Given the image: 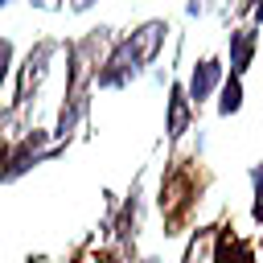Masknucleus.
<instances>
[{"instance_id": "1", "label": "nucleus", "mask_w": 263, "mask_h": 263, "mask_svg": "<svg viewBox=\"0 0 263 263\" xmlns=\"http://www.w3.org/2000/svg\"><path fill=\"white\" fill-rule=\"evenodd\" d=\"M164 37H168V21L164 16H148L132 33L115 37V45L107 49V58L95 70V90H123L136 78H144L148 66L156 62V53L164 49Z\"/></svg>"}, {"instance_id": "2", "label": "nucleus", "mask_w": 263, "mask_h": 263, "mask_svg": "<svg viewBox=\"0 0 263 263\" xmlns=\"http://www.w3.org/2000/svg\"><path fill=\"white\" fill-rule=\"evenodd\" d=\"M210 185V173L201 168L197 156H173L164 177H160V193H156V205H160V218H164V234H181L193 214H197V201H201V189Z\"/></svg>"}, {"instance_id": "3", "label": "nucleus", "mask_w": 263, "mask_h": 263, "mask_svg": "<svg viewBox=\"0 0 263 263\" xmlns=\"http://www.w3.org/2000/svg\"><path fill=\"white\" fill-rule=\"evenodd\" d=\"M62 53V41L58 37H37L29 49H25V58L16 62V86H12V111L16 115H25L33 103H37V95H41V86H45V78H49V70H53V58Z\"/></svg>"}, {"instance_id": "4", "label": "nucleus", "mask_w": 263, "mask_h": 263, "mask_svg": "<svg viewBox=\"0 0 263 263\" xmlns=\"http://www.w3.org/2000/svg\"><path fill=\"white\" fill-rule=\"evenodd\" d=\"M66 148H70V144H53L45 127H25V132L12 136V144H8V156H4V164H0V185H16V181L29 177L33 168L66 156Z\"/></svg>"}, {"instance_id": "5", "label": "nucleus", "mask_w": 263, "mask_h": 263, "mask_svg": "<svg viewBox=\"0 0 263 263\" xmlns=\"http://www.w3.org/2000/svg\"><path fill=\"white\" fill-rule=\"evenodd\" d=\"M140 210H144V193H140V181H132V189H127V197H123V205H119V214H115V226H111V234H115V242H119V255H136V234H140Z\"/></svg>"}, {"instance_id": "6", "label": "nucleus", "mask_w": 263, "mask_h": 263, "mask_svg": "<svg viewBox=\"0 0 263 263\" xmlns=\"http://www.w3.org/2000/svg\"><path fill=\"white\" fill-rule=\"evenodd\" d=\"M222 78H226V66H222V58H218V53L197 58V62H193V70H189V82H185L189 103H193V107H201L205 99H214V90L222 86Z\"/></svg>"}, {"instance_id": "7", "label": "nucleus", "mask_w": 263, "mask_h": 263, "mask_svg": "<svg viewBox=\"0 0 263 263\" xmlns=\"http://www.w3.org/2000/svg\"><path fill=\"white\" fill-rule=\"evenodd\" d=\"M193 119H197V107L189 103L185 82H168V99H164V136L177 144V140L193 127Z\"/></svg>"}, {"instance_id": "8", "label": "nucleus", "mask_w": 263, "mask_h": 263, "mask_svg": "<svg viewBox=\"0 0 263 263\" xmlns=\"http://www.w3.org/2000/svg\"><path fill=\"white\" fill-rule=\"evenodd\" d=\"M255 49H259V25H238L226 33V53H230V74L247 78L251 62H255Z\"/></svg>"}, {"instance_id": "9", "label": "nucleus", "mask_w": 263, "mask_h": 263, "mask_svg": "<svg viewBox=\"0 0 263 263\" xmlns=\"http://www.w3.org/2000/svg\"><path fill=\"white\" fill-rule=\"evenodd\" d=\"M210 263H255V242L242 238V234H234V226H218Z\"/></svg>"}, {"instance_id": "10", "label": "nucleus", "mask_w": 263, "mask_h": 263, "mask_svg": "<svg viewBox=\"0 0 263 263\" xmlns=\"http://www.w3.org/2000/svg\"><path fill=\"white\" fill-rule=\"evenodd\" d=\"M214 238H218V226H197L193 238H189V247H185V255H181V263H210Z\"/></svg>"}, {"instance_id": "11", "label": "nucleus", "mask_w": 263, "mask_h": 263, "mask_svg": "<svg viewBox=\"0 0 263 263\" xmlns=\"http://www.w3.org/2000/svg\"><path fill=\"white\" fill-rule=\"evenodd\" d=\"M238 111H242V78H238V74H226L222 86H218V115L230 119V115H238Z\"/></svg>"}, {"instance_id": "12", "label": "nucleus", "mask_w": 263, "mask_h": 263, "mask_svg": "<svg viewBox=\"0 0 263 263\" xmlns=\"http://www.w3.org/2000/svg\"><path fill=\"white\" fill-rule=\"evenodd\" d=\"M12 70H16V41L12 37H0V95H4L8 78H12Z\"/></svg>"}, {"instance_id": "13", "label": "nucleus", "mask_w": 263, "mask_h": 263, "mask_svg": "<svg viewBox=\"0 0 263 263\" xmlns=\"http://www.w3.org/2000/svg\"><path fill=\"white\" fill-rule=\"evenodd\" d=\"M16 119V111L12 107H4L0 111V164H4V156H8V144H12V132H8V123Z\"/></svg>"}, {"instance_id": "14", "label": "nucleus", "mask_w": 263, "mask_h": 263, "mask_svg": "<svg viewBox=\"0 0 263 263\" xmlns=\"http://www.w3.org/2000/svg\"><path fill=\"white\" fill-rule=\"evenodd\" d=\"M234 12L238 16H251V25H263V0H238Z\"/></svg>"}, {"instance_id": "15", "label": "nucleus", "mask_w": 263, "mask_h": 263, "mask_svg": "<svg viewBox=\"0 0 263 263\" xmlns=\"http://www.w3.org/2000/svg\"><path fill=\"white\" fill-rule=\"evenodd\" d=\"M29 4L41 12H66V0H29Z\"/></svg>"}, {"instance_id": "16", "label": "nucleus", "mask_w": 263, "mask_h": 263, "mask_svg": "<svg viewBox=\"0 0 263 263\" xmlns=\"http://www.w3.org/2000/svg\"><path fill=\"white\" fill-rule=\"evenodd\" d=\"M95 4H99V0H70V4H66V12H74V16H82V12H90Z\"/></svg>"}, {"instance_id": "17", "label": "nucleus", "mask_w": 263, "mask_h": 263, "mask_svg": "<svg viewBox=\"0 0 263 263\" xmlns=\"http://www.w3.org/2000/svg\"><path fill=\"white\" fill-rule=\"evenodd\" d=\"M8 4H16V0H0V12H4V8H8Z\"/></svg>"}, {"instance_id": "18", "label": "nucleus", "mask_w": 263, "mask_h": 263, "mask_svg": "<svg viewBox=\"0 0 263 263\" xmlns=\"http://www.w3.org/2000/svg\"><path fill=\"white\" fill-rule=\"evenodd\" d=\"M132 263H160V259H132Z\"/></svg>"}]
</instances>
